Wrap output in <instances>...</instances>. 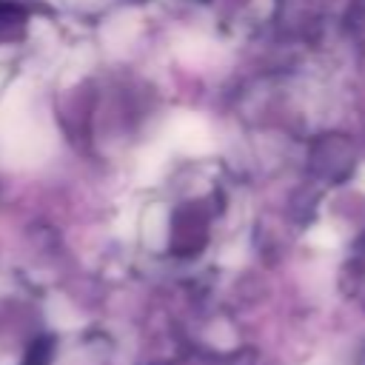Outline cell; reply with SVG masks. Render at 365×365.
<instances>
[{"label": "cell", "mask_w": 365, "mask_h": 365, "mask_svg": "<svg viewBox=\"0 0 365 365\" xmlns=\"http://www.w3.org/2000/svg\"><path fill=\"white\" fill-rule=\"evenodd\" d=\"M311 365H334V362H325V359H317V362H311Z\"/></svg>", "instance_id": "1"}]
</instances>
